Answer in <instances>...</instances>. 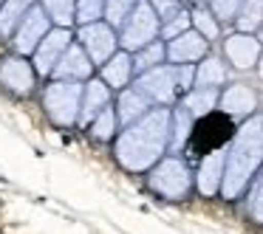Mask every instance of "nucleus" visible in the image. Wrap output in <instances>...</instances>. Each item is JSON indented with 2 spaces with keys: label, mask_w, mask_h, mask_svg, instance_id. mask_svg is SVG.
I'll list each match as a JSON object with an SVG mask.
<instances>
[{
  "label": "nucleus",
  "mask_w": 263,
  "mask_h": 234,
  "mask_svg": "<svg viewBox=\"0 0 263 234\" xmlns=\"http://www.w3.org/2000/svg\"><path fill=\"white\" fill-rule=\"evenodd\" d=\"M173 110L167 104L150 108L142 119L122 127L114 144V155L127 172H150L170 153Z\"/></svg>",
  "instance_id": "obj_1"
},
{
  "label": "nucleus",
  "mask_w": 263,
  "mask_h": 234,
  "mask_svg": "<svg viewBox=\"0 0 263 234\" xmlns=\"http://www.w3.org/2000/svg\"><path fill=\"white\" fill-rule=\"evenodd\" d=\"M263 166V116L252 113L235 130L227 144V169H223V200H238L249 189L252 178Z\"/></svg>",
  "instance_id": "obj_2"
},
{
  "label": "nucleus",
  "mask_w": 263,
  "mask_h": 234,
  "mask_svg": "<svg viewBox=\"0 0 263 234\" xmlns=\"http://www.w3.org/2000/svg\"><path fill=\"white\" fill-rule=\"evenodd\" d=\"M133 88L144 93L153 104H176L181 96H187L195 88V65H176V62H161L156 68L144 71L136 76Z\"/></svg>",
  "instance_id": "obj_3"
},
{
  "label": "nucleus",
  "mask_w": 263,
  "mask_h": 234,
  "mask_svg": "<svg viewBox=\"0 0 263 234\" xmlns=\"http://www.w3.org/2000/svg\"><path fill=\"white\" fill-rule=\"evenodd\" d=\"M85 85L80 79H54L43 93V108L57 127H74L82 113Z\"/></svg>",
  "instance_id": "obj_4"
},
{
  "label": "nucleus",
  "mask_w": 263,
  "mask_h": 234,
  "mask_svg": "<svg viewBox=\"0 0 263 234\" xmlns=\"http://www.w3.org/2000/svg\"><path fill=\"white\" fill-rule=\"evenodd\" d=\"M147 186L167 200H184V198H190V192L195 186V175L187 166V161H181L178 155H164L150 169Z\"/></svg>",
  "instance_id": "obj_5"
},
{
  "label": "nucleus",
  "mask_w": 263,
  "mask_h": 234,
  "mask_svg": "<svg viewBox=\"0 0 263 234\" xmlns=\"http://www.w3.org/2000/svg\"><path fill=\"white\" fill-rule=\"evenodd\" d=\"M161 34V17L156 14L150 0H139L133 14L127 17V23L119 29V46L125 51L136 54L139 48L150 46L156 37Z\"/></svg>",
  "instance_id": "obj_6"
},
{
  "label": "nucleus",
  "mask_w": 263,
  "mask_h": 234,
  "mask_svg": "<svg viewBox=\"0 0 263 234\" xmlns=\"http://www.w3.org/2000/svg\"><path fill=\"white\" fill-rule=\"evenodd\" d=\"M77 42H82V48L88 51V57L93 59V65H105L119 48V34L110 23L97 20V23H85L77 31Z\"/></svg>",
  "instance_id": "obj_7"
},
{
  "label": "nucleus",
  "mask_w": 263,
  "mask_h": 234,
  "mask_svg": "<svg viewBox=\"0 0 263 234\" xmlns=\"http://www.w3.org/2000/svg\"><path fill=\"white\" fill-rule=\"evenodd\" d=\"M48 31H51V17H48V12L43 6H31L29 14L23 17V23L17 26V31H14V37H12L14 51H17L20 57L34 54Z\"/></svg>",
  "instance_id": "obj_8"
},
{
  "label": "nucleus",
  "mask_w": 263,
  "mask_h": 234,
  "mask_svg": "<svg viewBox=\"0 0 263 234\" xmlns=\"http://www.w3.org/2000/svg\"><path fill=\"white\" fill-rule=\"evenodd\" d=\"M71 42H74V34H71V29L54 26V29L48 31L46 37H43V42L37 46V51L31 54V62H34L37 74L51 76V74H54V68H57V62H60V57H63L65 51H68Z\"/></svg>",
  "instance_id": "obj_9"
},
{
  "label": "nucleus",
  "mask_w": 263,
  "mask_h": 234,
  "mask_svg": "<svg viewBox=\"0 0 263 234\" xmlns=\"http://www.w3.org/2000/svg\"><path fill=\"white\" fill-rule=\"evenodd\" d=\"M34 79H37V68L34 62H29L26 57H6L0 62V85L6 91L17 93V96H29L34 91Z\"/></svg>",
  "instance_id": "obj_10"
},
{
  "label": "nucleus",
  "mask_w": 263,
  "mask_h": 234,
  "mask_svg": "<svg viewBox=\"0 0 263 234\" xmlns=\"http://www.w3.org/2000/svg\"><path fill=\"white\" fill-rule=\"evenodd\" d=\"M223 169H227V147H218V150H212V153H206L198 164V172H195V189H198L204 198L221 195Z\"/></svg>",
  "instance_id": "obj_11"
},
{
  "label": "nucleus",
  "mask_w": 263,
  "mask_h": 234,
  "mask_svg": "<svg viewBox=\"0 0 263 234\" xmlns=\"http://www.w3.org/2000/svg\"><path fill=\"white\" fill-rule=\"evenodd\" d=\"M223 54L232 62V68L249 71L260 62L263 48H260V40L255 34H249V31H235V34H229L223 40Z\"/></svg>",
  "instance_id": "obj_12"
},
{
  "label": "nucleus",
  "mask_w": 263,
  "mask_h": 234,
  "mask_svg": "<svg viewBox=\"0 0 263 234\" xmlns=\"http://www.w3.org/2000/svg\"><path fill=\"white\" fill-rule=\"evenodd\" d=\"M206 51H210V40L195 29H187L176 40H167V59L176 65H195L206 57Z\"/></svg>",
  "instance_id": "obj_13"
},
{
  "label": "nucleus",
  "mask_w": 263,
  "mask_h": 234,
  "mask_svg": "<svg viewBox=\"0 0 263 234\" xmlns=\"http://www.w3.org/2000/svg\"><path fill=\"white\" fill-rule=\"evenodd\" d=\"M218 108H221L229 119H249L257 110V93L252 91L249 85H243V82H235V85H229L227 91L221 93Z\"/></svg>",
  "instance_id": "obj_14"
},
{
  "label": "nucleus",
  "mask_w": 263,
  "mask_h": 234,
  "mask_svg": "<svg viewBox=\"0 0 263 234\" xmlns=\"http://www.w3.org/2000/svg\"><path fill=\"white\" fill-rule=\"evenodd\" d=\"M93 71V59L88 57V51L82 48V42H71L68 51L60 57L57 68H54V79H88Z\"/></svg>",
  "instance_id": "obj_15"
},
{
  "label": "nucleus",
  "mask_w": 263,
  "mask_h": 234,
  "mask_svg": "<svg viewBox=\"0 0 263 234\" xmlns=\"http://www.w3.org/2000/svg\"><path fill=\"white\" fill-rule=\"evenodd\" d=\"M110 104V85L105 79H91L85 82V93H82V113L80 124H91L97 119V113Z\"/></svg>",
  "instance_id": "obj_16"
},
{
  "label": "nucleus",
  "mask_w": 263,
  "mask_h": 234,
  "mask_svg": "<svg viewBox=\"0 0 263 234\" xmlns=\"http://www.w3.org/2000/svg\"><path fill=\"white\" fill-rule=\"evenodd\" d=\"M150 108H153V102H150L139 88H122L119 99H116V113H119L122 127H127L136 119H142Z\"/></svg>",
  "instance_id": "obj_17"
},
{
  "label": "nucleus",
  "mask_w": 263,
  "mask_h": 234,
  "mask_svg": "<svg viewBox=\"0 0 263 234\" xmlns=\"http://www.w3.org/2000/svg\"><path fill=\"white\" fill-rule=\"evenodd\" d=\"M133 54L130 51H116L114 57L108 59V62L102 65V79L108 82L114 91H122V88H127V82L133 79Z\"/></svg>",
  "instance_id": "obj_18"
},
{
  "label": "nucleus",
  "mask_w": 263,
  "mask_h": 234,
  "mask_svg": "<svg viewBox=\"0 0 263 234\" xmlns=\"http://www.w3.org/2000/svg\"><path fill=\"white\" fill-rule=\"evenodd\" d=\"M218 102H221V93H218V88H193V91H190L187 96L181 99V104L195 116V119H204V116H210L212 110L218 108Z\"/></svg>",
  "instance_id": "obj_19"
},
{
  "label": "nucleus",
  "mask_w": 263,
  "mask_h": 234,
  "mask_svg": "<svg viewBox=\"0 0 263 234\" xmlns=\"http://www.w3.org/2000/svg\"><path fill=\"white\" fill-rule=\"evenodd\" d=\"M31 6H34V0H6L0 6V37H14L17 26L23 23Z\"/></svg>",
  "instance_id": "obj_20"
},
{
  "label": "nucleus",
  "mask_w": 263,
  "mask_h": 234,
  "mask_svg": "<svg viewBox=\"0 0 263 234\" xmlns=\"http://www.w3.org/2000/svg\"><path fill=\"white\" fill-rule=\"evenodd\" d=\"M227 82V65L218 57H204L195 65V88H221Z\"/></svg>",
  "instance_id": "obj_21"
},
{
  "label": "nucleus",
  "mask_w": 263,
  "mask_h": 234,
  "mask_svg": "<svg viewBox=\"0 0 263 234\" xmlns=\"http://www.w3.org/2000/svg\"><path fill=\"white\" fill-rule=\"evenodd\" d=\"M193 121L195 116L190 113L184 104H178L176 110H173V133H170V153H181L184 144L190 141V136H193Z\"/></svg>",
  "instance_id": "obj_22"
},
{
  "label": "nucleus",
  "mask_w": 263,
  "mask_h": 234,
  "mask_svg": "<svg viewBox=\"0 0 263 234\" xmlns=\"http://www.w3.org/2000/svg\"><path fill=\"white\" fill-rule=\"evenodd\" d=\"M164 59H167V46L161 40H153L150 46L139 48V51L133 54V71H136V76H139V74H144V71L161 65Z\"/></svg>",
  "instance_id": "obj_23"
},
{
  "label": "nucleus",
  "mask_w": 263,
  "mask_h": 234,
  "mask_svg": "<svg viewBox=\"0 0 263 234\" xmlns=\"http://www.w3.org/2000/svg\"><path fill=\"white\" fill-rule=\"evenodd\" d=\"M40 6L48 12L54 26L71 29L77 23V0H40Z\"/></svg>",
  "instance_id": "obj_24"
},
{
  "label": "nucleus",
  "mask_w": 263,
  "mask_h": 234,
  "mask_svg": "<svg viewBox=\"0 0 263 234\" xmlns=\"http://www.w3.org/2000/svg\"><path fill=\"white\" fill-rule=\"evenodd\" d=\"M119 113H116V108H102L97 113V119L91 121V136L99 138V141H108V138H114L116 133H119Z\"/></svg>",
  "instance_id": "obj_25"
},
{
  "label": "nucleus",
  "mask_w": 263,
  "mask_h": 234,
  "mask_svg": "<svg viewBox=\"0 0 263 234\" xmlns=\"http://www.w3.org/2000/svg\"><path fill=\"white\" fill-rule=\"evenodd\" d=\"M235 26H238V31L255 34V31L263 26V0H243L238 17H235Z\"/></svg>",
  "instance_id": "obj_26"
},
{
  "label": "nucleus",
  "mask_w": 263,
  "mask_h": 234,
  "mask_svg": "<svg viewBox=\"0 0 263 234\" xmlns=\"http://www.w3.org/2000/svg\"><path fill=\"white\" fill-rule=\"evenodd\" d=\"M193 29L201 31V34L206 37V40H218V34H221V26H218V17L212 9H206L204 3H198V6L193 9Z\"/></svg>",
  "instance_id": "obj_27"
},
{
  "label": "nucleus",
  "mask_w": 263,
  "mask_h": 234,
  "mask_svg": "<svg viewBox=\"0 0 263 234\" xmlns=\"http://www.w3.org/2000/svg\"><path fill=\"white\" fill-rule=\"evenodd\" d=\"M246 211H249V217L255 223H260L263 226V166L257 169V175L252 178L249 189H246Z\"/></svg>",
  "instance_id": "obj_28"
},
{
  "label": "nucleus",
  "mask_w": 263,
  "mask_h": 234,
  "mask_svg": "<svg viewBox=\"0 0 263 234\" xmlns=\"http://www.w3.org/2000/svg\"><path fill=\"white\" fill-rule=\"evenodd\" d=\"M139 0H105V23H110L116 31L127 23Z\"/></svg>",
  "instance_id": "obj_29"
},
{
  "label": "nucleus",
  "mask_w": 263,
  "mask_h": 234,
  "mask_svg": "<svg viewBox=\"0 0 263 234\" xmlns=\"http://www.w3.org/2000/svg\"><path fill=\"white\" fill-rule=\"evenodd\" d=\"M105 17V0H77V26L97 23Z\"/></svg>",
  "instance_id": "obj_30"
},
{
  "label": "nucleus",
  "mask_w": 263,
  "mask_h": 234,
  "mask_svg": "<svg viewBox=\"0 0 263 234\" xmlns=\"http://www.w3.org/2000/svg\"><path fill=\"white\" fill-rule=\"evenodd\" d=\"M187 29H193V14H190L187 9H181L176 17H170L167 23H161V40H176V37L184 34Z\"/></svg>",
  "instance_id": "obj_31"
},
{
  "label": "nucleus",
  "mask_w": 263,
  "mask_h": 234,
  "mask_svg": "<svg viewBox=\"0 0 263 234\" xmlns=\"http://www.w3.org/2000/svg\"><path fill=\"white\" fill-rule=\"evenodd\" d=\"M240 3H243V0H210V9L215 12V17H218V20L229 23V20H235V17H238Z\"/></svg>",
  "instance_id": "obj_32"
},
{
  "label": "nucleus",
  "mask_w": 263,
  "mask_h": 234,
  "mask_svg": "<svg viewBox=\"0 0 263 234\" xmlns=\"http://www.w3.org/2000/svg\"><path fill=\"white\" fill-rule=\"evenodd\" d=\"M153 3V9H156V14L161 17V23H167L170 17H176L178 12H181V0H150Z\"/></svg>",
  "instance_id": "obj_33"
},
{
  "label": "nucleus",
  "mask_w": 263,
  "mask_h": 234,
  "mask_svg": "<svg viewBox=\"0 0 263 234\" xmlns=\"http://www.w3.org/2000/svg\"><path fill=\"white\" fill-rule=\"evenodd\" d=\"M257 74H260V79H263V54H260V62H257Z\"/></svg>",
  "instance_id": "obj_34"
},
{
  "label": "nucleus",
  "mask_w": 263,
  "mask_h": 234,
  "mask_svg": "<svg viewBox=\"0 0 263 234\" xmlns=\"http://www.w3.org/2000/svg\"><path fill=\"white\" fill-rule=\"evenodd\" d=\"M3 3H6V0H0V6H3Z\"/></svg>",
  "instance_id": "obj_35"
},
{
  "label": "nucleus",
  "mask_w": 263,
  "mask_h": 234,
  "mask_svg": "<svg viewBox=\"0 0 263 234\" xmlns=\"http://www.w3.org/2000/svg\"><path fill=\"white\" fill-rule=\"evenodd\" d=\"M195 3H204V0H195Z\"/></svg>",
  "instance_id": "obj_36"
}]
</instances>
